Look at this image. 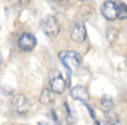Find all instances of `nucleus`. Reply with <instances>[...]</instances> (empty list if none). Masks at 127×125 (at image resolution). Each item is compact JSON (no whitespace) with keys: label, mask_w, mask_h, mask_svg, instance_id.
Listing matches in <instances>:
<instances>
[{"label":"nucleus","mask_w":127,"mask_h":125,"mask_svg":"<svg viewBox=\"0 0 127 125\" xmlns=\"http://www.w3.org/2000/svg\"><path fill=\"white\" fill-rule=\"evenodd\" d=\"M106 37H108L109 41H113L116 40V37H118V30L113 28H109L108 30H106Z\"/></svg>","instance_id":"obj_13"},{"label":"nucleus","mask_w":127,"mask_h":125,"mask_svg":"<svg viewBox=\"0 0 127 125\" xmlns=\"http://www.w3.org/2000/svg\"><path fill=\"white\" fill-rule=\"evenodd\" d=\"M51 92H53V89H51V88H44V89H43V92H41L40 100L44 104H48L50 102H53V95H51Z\"/></svg>","instance_id":"obj_10"},{"label":"nucleus","mask_w":127,"mask_h":125,"mask_svg":"<svg viewBox=\"0 0 127 125\" xmlns=\"http://www.w3.org/2000/svg\"><path fill=\"white\" fill-rule=\"evenodd\" d=\"M70 96L73 98V99L76 100H80V102H87L89 100V92H87V89L84 87H82V85H76V87H73L72 89H70Z\"/></svg>","instance_id":"obj_8"},{"label":"nucleus","mask_w":127,"mask_h":125,"mask_svg":"<svg viewBox=\"0 0 127 125\" xmlns=\"http://www.w3.org/2000/svg\"><path fill=\"white\" fill-rule=\"evenodd\" d=\"M22 125H26V124H22Z\"/></svg>","instance_id":"obj_17"},{"label":"nucleus","mask_w":127,"mask_h":125,"mask_svg":"<svg viewBox=\"0 0 127 125\" xmlns=\"http://www.w3.org/2000/svg\"><path fill=\"white\" fill-rule=\"evenodd\" d=\"M66 84L68 83L64 80L62 76H61L57 70H51V73H50V88L53 89L54 94H58V95L64 94V91L66 88Z\"/></svg>","instance_id":"obj_5"},{"label":"nucleus","mask_w":127,"mask_h":125,"mask_svg":"<svg viewBox=\"0 0 127 125\" xmlns=\"http://www.w3.org/2000/svg\"><path fill=\"white\" fill-rule=\"evenodd\" d=\"M87 37V32L86 28L82 22H75L70 28V39L76 43H83Z\"/></svg>","instance_id":"obj_7"},{"label":"nucleus","mask_w":127,"mask_h":125,"mask_svg":"<svg viewBox=\"0 0 127 125\" xmlns=\"http://www.w3.org/2000/svg\"><path fill=\"white\" fill-rule=\"evenodd\" d=\"M101 109L104 110V111H111V110L113 109V100L109 96L104 95V96L101 98Z\"/></svg>","instance_id":"obj_9"},{"label":"nucleus","mask_w":127,"mask_h":125,"mask_svg":"<svg viewBox=\"0 0 127 125\" xmlns=\"http://www.w3.org/2000/svg\"><path fill=\"white\" fill-rule=\"evenodd\" d=\"M18 47L21 51H24V52H29V51L35 50L36 47V37L33 33H31V32H24L22 35H19L18 37Z\"/></svg>","instance_id":"obj_4"},{"label":"nucleus","mask_w":127,"mask_h":125,"mask_svg":"<svg viewBox=\"0 0 127 125\" xmlns=\"http://www.w3.org/2000/svg\"><path fill=\"white\" fill-rule=\"evenodd\" d=\"M80 1H86V0H80Z\"/></svg>","instance_id":"obj_16"},{"label":"nucleus","mask_w":127,"mask_h":125,"mask_svg":"<svg viewBox=\"0 0 127 125\" xmlns=\"http://www.w3.org/2000/svg\"><path fill=\"white\" fill-rule=\"evenodd\" d=\"M119 19H127V6L124 3H120L119 4V15H118Z\"/></svg>","instance_id":"obj_12"},{"label":"nucleus","mask_w":127,"mask_h":125,"mask_svg":"<svg viewBox=\"0 0 127 125\" xmlns=\"http://www.w3.org/2000/svg\"><path fill=\"white\" fill-rule=\"evenodd\" d=\"M101 14L106 21H115L119 15V4L113 0H106L101 6Z\"/></svg>","instance_id":"obj_3"},{"label":"nucleus","mask_w":127,"mask_h":125,"mask_svg":"<svg viewBox=\"0 0 127 125\" xmlns=\"http://www.w3.org/2000/svg\"><path fill=\"white\" fill-rule=\"evenodd\" d=\"M58 58H60L61 63L68 69V81H69L72 72L77 70V67L82 63V58L77 52H73V51H61L58 54Z\"/></svg>","instance_id":"obj_1"},{"label":"nucleus","mask_w":127,"mask_h":125,"mask_svg":"<svg viewBox=\"0 0 127 125\" xmlns=\"http://www.w3.org/2000/svg\"><path fill=\"white\" fill-rule=\"evenodd\" d=\"M65 110H66V118H68V122L69 124H75V121H76V117H75V114H73V111H72V109L69 107V104L65 102Z\"/></svg>","instance_id":"obj_11"},{"label":"nucleus","mask_w":127,"mask_h":125,"mask_svg":"<svg viewBox=\"0 0 127 125\" xmlns=\"http://www.w3.org/2000/svg\"><path fill=\"white\" fill-rule=\"evenodd\" d=\"M37 125H46V124H44V122H39Z\"/></svg>","instance_id":"obj_15"},{"label":"nucleus","mask_w":127,"mask_h":125,"mask_svg":"<svg viewBox=\"0 0 127 125\" xmlns=\"http://www.w3.org/2000/svg\"><path fill=\"white\" fill-rule=\"evenodd\" d=\"M29 107H31V104H29V99L25 96V95H15V96L13 98V110L17 113V114H19V116H24V114H26V113L29 111Z\"/></svg>","instance_id":"obj_6"},{"label":"nucleus","mask_w":127,"mask_h":125,"mask_svg":"<svg viewBox=\"0 0 127 125\" xmlns=\"http://www.w3.org/2000/svg\"><path fill=\"white\" fill-rule=\"evenodd\" d=\"M51 118H53V121H54L55 125H62V121H61L60 114H58L57 110H51Z\"/></svg>","instance_id":"obj_14"},{"label":"nucleus","mask_w":127,"mask_h":125,"mask_svg":"<svg viewBox=\"0 0 127 125\" xmlns=\"http://www.w3.org/2000/svg\"><path fill=\"white\" fill-rule=\"evenodd\" d=\"M40 28L47 37H57L60 33V23L53 15H46L40 22Z\"/></svg>","instance_id":"obj_2"}]
</instances>
